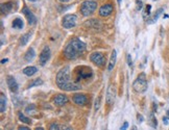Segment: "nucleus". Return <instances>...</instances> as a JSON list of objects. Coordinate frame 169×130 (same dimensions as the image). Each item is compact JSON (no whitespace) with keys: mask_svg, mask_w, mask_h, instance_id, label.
I'll return each mask as SVG.
<instances>
[{"mask_svg":"<svg viewBox=\"0 0 169 130\" xmlns=\"http://www.w3.org/2000/svg\"><path fill=\"white\" fill-rule=\"evenodd\" d=\"M150 10H151V5H150V4H147V6H146V11H145V15L149 16V15H150Z\"/></svg>","mask_w":169,"mask_h":130,"instance_id":"28","label":"nucleus"},{"mask_svg":"<svg viewBox=\"0 0 169 130\" xmlns=\"http://www.w3.org/2000/svg\"><path fill=\"white\" fill-rule=\"evenodd\" d=\"M97 8V3L93 0H87V1L82 2L81 6H80V13L82 14V16H90L92 15L95 10Z\"/></svg>","mask_w":169,"mask_h":130,"instance_id":"4","label":"nucleus"},{"mask_svg":"<svg viewBox=\"0 0 169 130\" xmlns=\"http://www.w3.org/2000/svg\"><path fill=\"white\" fill-rule=\"evenodd\" d=\"M61 2H63V3H65V2H68V1H70V0H60Z\"/></svg>","mask_w":169,"mask_h":130,"instance_id":"35","label":"nucleus"},{"mask_svg":"<svg viewBox=\"0 0 169 130\" xmlns=\"http://www.w3.org/2000/svg\"><path fill=\"white\" fill-rule=\"evenodd\" d=\"M37 68L36 67H31V66H29V67H26V68H24L23 69V73L26 75V76H32V75H35L36 73H37Z\"/></svg>","mask_w":169,"mask_h":130,"instance_id":"19","label":"nucleus"},{"mask_svg":"<svg viewBox=\"0 0 169 130\" xmlns=\"http://www.w3.org/2000/svg\"><path fill=\"white\" fill-rule=\"evenodd\" d=\"M86 51V44L79 39H72L64 49V55L68 59H75Z\"/></svg>","mask_w":169,"mask_h":130,"instance_id":"2","label":"nucleus"},{"mask_svg":"<svg viewBox=\"0 0 169 130\" xmlns=\"http://www.w3.org/2000/svg\"><path fill=\"white\" fill-rule=\"evenodd\" d=\"M43 84V80L42 79H40V78H38V79H36V80H34L30 84H29V89L30 88H32V86H38V85H42Z\"/></svg>","mask_w":169,"mask_h":130,"instance_id":"25","label":"nucleus"},{"mask_svg":"<svg viewBox=\"0 0 169 130\" xmlns=\"http://www.w3.org/2000/svg\"><path fill=\"white\" fill-rule=\"evenodd\" d=\"M114 11V8L111 3H107L105 5H102L100 9H99V16L101 17H108L110 16Z\"/></svg>","mask_w":169,"mask_h":130,"instance_id":"11","label":"nucleus"},{"mask_svg":"<svg viewBox=\"0 0 169 130\" xmlns=\"http://www.w3.org/2000/svg\"><path fill=\"white\" fill-rule=\"evenodd\" d=\"M149 125L153 128H157V126H158V121H157V119L152 112L149 114Z\"/></svg>","mask_w":169,"mask_h":130,"instance_id":"23","label":"nucleus"},{"mask_svg":"<svg viewBox=\"0 0 169 130\" xmlns=\"http://www.w3.org/2000/svg\"><path fill=\"white\" fill-rule=\"evenodd\" d=\"M127 127H128V123H127V122H124V123H123V125L120 127V130H126V129H127Z\"/></svg>","mask_w":169,"mask_h":130,"instance_id":"30","label":"nucleus"},{"mask_svg":"<svg viewBox=\"0 0 169 130\" xmlns=\"http://www.w3.org/2000/svg\"><path fill=\"white\" fill-rule=\"evenodd\" d=\"M161 13H163V9H160V10H158V11H157V13H155V15H154V17H153L151 20H149V22H148V23H153L154 21H157V20H158V18L160 17Z\"/></svg>","mask_w":169,"mask_h":130,"instance_id":"26","label":"nucleus"},{"mask_svg":"<svg viewBox=\"0 0 169 130\" xmlns=\"http://www.w3.org/2000/svg\"><path fill=\"white\" fill-rule=\"evenodd\" d=\"M13 8H14V2L9 1L5 3H2L1 6H0V10H1L2 15H9L13 11Z\"/></svg>","mask_w":169,"mask_h":130,"instance_id":"14","label":"nucleus"},{"mask_svg":"<svg viewBox=\"0 0 169 130\" xmlns=\"http://www.w3.org/2000/svg\"><path fill=\"white\" fill-rule=\"evenodd\" d=\"M117 1H118V3H119V4L121 3V0H117Z\"/></svg>","mask_w":169,"mask_h":130,"instance_id":"39","label":"nucleus"},{"mask_svg":"<svg viewBox=\"0 0 169 130\" xmlns=\"http://www.w3.org/2000/svg\"><path fill=\"white\" fill-rule=\"evenodd\" d=\"M68 102V98L67 96L65 95H57L54 99V103L55 105H58V106H63L64 104H66Z\"/></svg>","mask_w":169,"mask_h":130,"instance_id":"16","label":"nucleus"},{"mask_svg":"<svg viewBox=\"0 0 169 130\" xmlns=\"http://www.w3.org/2000/svg\"><path fill=\"white\" fill-rule=\"evenodd\" d=\"M116 57H117V53H116V50H113L112 52V55H111V58H110V62H109V66H108V70L109 71H112L115 63H116Z\"/></svg>","mask_w":169,"mask_h":130,"instance_id":"18","label":"nucleus"},{"mask_svg":"<svg viewBox=\"0 0 169 130\" xmlns=\"http://www.w3.org/2000/svg\"><path fill=\"white\" fill-rule=\"evenodd\" d=\"M50 58V49L49 47H44V49L42 50L41 54H40V57H39V60H40V64L41 66H45L47 63V61L49 60Z\"/></svg>","mask_w":169,"mask_h":130,"instance_id":"9","label":"nucleus"},{"mask_svg":"<svg viewBox=\"0 0 169 130\" xmlns=\"http://www.w3.org/2000/svg\"><path fill=\"white\" fill-rule=\"evenodd\" d=\"M141 9H142V2L138 1V10H141Z\"/></svg>","mask_w":169,"mask_h":130,"instance_id":"33","label":"nucleus"},{"mask_svg":"<svg viewBox=\"0 0 169 130\" xmlns=\"http://www.w3.org/2000/svg\"><path fill=\"white\" fill-rule=\"evenodd\" d=\"M6 82H8V85H9V88H10V90H11L13 93H17V92H18L19 86H18V83H17L16 79H15L13 76H8Z\"/></svg>","mask_w":169,"mask_h":130,"instance_id":"13","label":"nucleus"},{"mask_svg":"<svg viewBox=\"0 0 169 130\" xmlns=\"http://www.w3.org/2000/svg\"><path fill=\"white\" fill-rule=\"evenodd\" d=\"M72 100H73V102H74L75 104L81 106V105H84V104L87 103L88 98H87V96L84 95V94H75V95L73 96Z\"/></svg>","mask_w":169,"mask_h":130,"instance_id":"12","label":"nucleus"},{"mask_svg":"<svg viewBox=\"0 0 169 130\" xmlns=\"http://www.w3.org/2000/svg\"><path fill=\"white\" fill-rule=\"evenodd\" d=\"M29 1H38V0H29Z\"/></svg>","mask_w":169,"mask_h":130,"instance_id":"40","label":"nucleus"},{"mask_svg":"<svg viewBox=\"0 0 169 130\" xmlns=\"http://www.w3.org/2000/svg\"><path fill=\"white\" fill-rule=\"evenodd\" d=\"M56 84L57 86L63 90V91H77L80 89V85L70 81V68L67 66V67H64L62 68L58 73L56 74Z\"/></svg>","mask_w":169,"mask_h":130,"instance_id":"1","label":"nucleus"},{"mask_svg":"<svg viewBox=\"0 0 169 130\" xmlns=\"http://www.w3.org/2000/svg\"><path fill=\"white\" fill-rule=\"evenodd\" d=\"M5 108H6V99H5L4 94L1 93V95H0V111L4 112Z\"/></svg>","mask_w":169,"mask_h":130,"instance_id":"20","label":"nucleus"},{"mask_svg":"<svg viewBox=\"0 0 169 130\" xmlns=\"http://www.w3.org/2000/svg\"><path fill=\"white\" fill-rule=\"evenodd\" d=\"M127 62H128V66H129V67H132V66H133V60H132L131 54H127Z\"/></svg>","mask_w":169,"mask_h":130,"instance_id":"29","label":"nucleus"},{"mask_svg":"<svg viewBox=\"0 0 169 130\" xmlns=\"http://www.w3.org/2000/svg\"><path fill=\"white\" fill-rule=\"evenodd\" d=\"M35 56H36V52H35L34 48H29V49L26 51V53H25V55H24V58H25L26 61L30 62V61L34 60Z\"/></svg>","mask_w":169,"mask_h":130,"instance_id":"17","label":"nucleus"},{"mask_svg":"<svg viewBox=\"0 0 169 130\" xmlns=\"http://www.w3.org/2000/svg\"><path fill=\"white\" fill-rule=\"evenodd\" d=\"M12 26H13V28H15V29H22L23 26H24L22 19H20V18H16V19L13 21Z\"/></svg>","mask_w":169,"mask_h":130,"instance_id":"21","label":"nucleus"},{"mask_svg":"<svg viewBox=\"0 0 169 130\" xmlns=\"http://www.w3.org/2000/svg\"><path fill=\"white\" fill-rule=\"evenodd\" d=\"M168 119H169V117H167V118H163V121H164V124H165V125L168 124Z\"/></svg>","mask_w":169,"mask_h":130,"instance_id":"32","label":"nucleus"},{"mask_svg":"<svg viewBox=\"0 0 169 130\" xmlns=\"http://www.w3.org/2000/svg\"><path fill=\"white\" fill-rule=\"evenodd\" d=\"M115 97H116V88L113 84H110L107 91V103L109 105H112L115 101Z\"/></svg>","mask_w":169,"mask_h":130,"instance_id":"8","label":"nucleus"},{"mask_svg":"<svg viewBox=\"0 0 169 130\" xmlns=\"http://www.w3.org/2000/svg\"><path fill=\"white\" fill-rule=\"evenodd\" d=\"M90 59H91V61L93 63H95L96 66H98V67H102L103 64L106 63V58H105L103 54L100 53V52H94V53H92L91 56H90Z\"/></svg>","mask_w":169,"mask_h":130,"instance_id":"7","label":"nucleus"},{"mask_svg":"<svg viewBox=\"0 0 169 130\" xmlns=\"http://www.w3.org/2000/svg\"><path fill=\"white\" fill-rule=\"evenodd\" d=\"M133 130H137V128H136V127L134 126V127H133Z\"/></svg>","mask_w":169,"mask_h":130,"instance_id":"38","label":"nucleus"},{"mask_svg":"<svg viewBox=\"0 0 169 130\" xmlns=\"http://www.w3.org/2000/svg\"><path fill=\"white\" fill-rule=\"evenodd\" d=\"M133 89L137 93H144L147 90V80L144 73H141L133 83Z\"/></svg>","mask_w":169,"mask_h":130,"instance_id":"3","label":"nucleus"},{"mask_svg":"<svg viewBox=\"0 0 169 130\" xmlns=\"http://www.w3.org/2000/svg\"><path fill=\"white\" fill-rule=\"evenodd\" d=\"M99 107H100V98L96 99V101H95V110H98Z\"/></svg>","mask_w":169,"mask_h":130,"instance_id":"27","label":"nucleus"},{"mask_svg":"<svg viewBox=\"0 0 169 130\" xmlns=\"http://www.w3.org/2000/svg\"><path fill=\"white\" fill-rule=\"evenodd\" d=\"M77 23V17L75 15H66L64 16L63 20H62V25L64 28H72L76 25Z\"/></svg>","mask_w":169,"mask_h":130,"instance_id":"6","label":"nucleus"},{"mask_svg":"<svg viewBox=\"0 0 169 130\" xmlns=\"http://www.w3.org/2000/svg\"><path fill=\"white\" fill-rule=\"evenodd\" d=\"M6 61H8V59H6V58H5V59H2V60H1V62H2V63H5Z\"/></svg>","mask_w":169,"mask_h":130,"instance_id":"36","label":"nucleus"},{"mask_svg":"<svg viewBox=\"0 0 169 130\" xmlns=\"http://www.w3.org/2000/svg\"><path fill=\"white\" fill-rule=\"evenodd\" d=\"M30 35H31V32H27V33H25L24 35H22V37H21V40H20V44H21L22 46H25V45L27 44V42L29 41Z\"/></svg>","mask_w":169,"mask_h":130,"instance_id":"22","label":"nucleus"},{"mask_svg":"<svg viewBox=\"0 0 169 130\" xmlns=\"http://www.w3.org/2000/svg\"><path fill=\"white\" fill-rule=\"evenodd\" d=\"M36 130H44L42 127H38V128H36Z\"/></svg>","mask_w":169,"mask_h":130,"instance_id":"37","label":"nucleus"},{"mask_svg":"<svg viewBox=\"0 0 169 130\" xmlns=\"http://www.w3.org/2000/svg\"><path fill=\"white\" fill-rule=\"evenodd\" d=\"M22 13H23L24 16L26 17L27 22H28L29 25H35V24H36V22H37V18H36V16L32 14V12H31L29 9H27V8H23Z\"/></svg>","mask_w":169,"mask_h":130,"instance_id":"10","label":"nucleus"},{"mask_svg":"<svg viewBox=\"0 0 169 130\" xmlns=\"http://www.w3.org/2000/svg\"><path fill=\"white\" fill-rule=\"evenodd\" d=\"M18 130H29V128H27V127H23V126H22V127H20Z\"/></svg>","mask_w":169,"mask_h":130,"instance_id":"34","label":"nucleus"},{"mask_svg":"<svg viewBox=\"0 0 169 130\" xmlns=\"http://www.w3.org/2000/svg\"><path fill=\"white\" fill-rule=\"evenodd\" d=\"M49 130H73L70 126L65 125V124H57L53 123L49 126Z\"/></svg>","mask_w":169,"mask_h":130,"instance_id":"15","label":"nucleus"},{"mask_svg":"<svg viewBox=\"0 0 169 130\" xmlns=\"http://www.w3.org/2000/svg\"><path fill=\"white\" fill-rule=\"evenodd\" d=\"M75 74H76V80L78 81V80H81V79H88V78L92 77L93 71L89 67L81 66V67H79V68L76 69Z\"/></svg>","mask_w":169,"mask_h":130,"instance_id":"5","label":"nucleus"},{"mask_svg":"<svg viewBox=\"0 0 169 130\" xmlns=\"http://www.w3.org/2000/svg\"><path fill=\"white\" fill-rule=\"evenodd\" d=\"M18 117H19V120H20V121H22L23 123H26V124H30V123H31L30 119H28L27 117H25V115H24L22 112H19V115H18Z\"/></svg>","mask_w":169,"mask_h":130,"instance_id":"24","label":"nucleus"},{"mask_svg":"<svg viewBox=\"0 0 169 130\" xmlns=\"http://www.w3.org/2000/svg\"><path fill=\"white\" fill-rule=\"evenodd\" d=\"M137 119H138V121H139L140 123H142V122L144 121V118H143V117H142L140 113H138V114H137Z\"/></svg>","mask_w":169,"mask_h":130,"instance_id":"31","label":"nucleus"}]
</instances>
